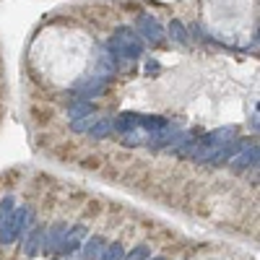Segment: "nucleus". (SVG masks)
<instances>
[{
	"label": "nucleus",
	"mask_w": 260,
	"mask_h": 260,
	"mask_svg": "<svg viewBox=\"0 0 260 260\" xmlns=\"http://www.w3.org/2000/svg\"><path fill=\"white\" fill-rule=\"evenodd\" d=\"M107 52H110L115 60H136L143 55V42L138 39V34L127 26H120L115 31V37L107 42Z\"/></svg>",
	"instance_id": "nucleus-1"
},
{
	"label": "nucleus",
	"mask_w": 260,
	"mask_h": 260,
	"mask_svg": "<svg viewBox=\"0 0 260 260\" xmlns=\"http://www.w3.org/2000/svg\"><path fill=\"white\" fill-rule=\"evenodd\" d=\"M34 221V211L31 208H13V213L0 224V245H13L18 240V234H24L31 229L29 224Z\"/></svg>",
	"instance_id": "nucleus-2"
},
{
	"label": "nucleus",
	"mask_w": 260,
	"mask_h": 260,
	"mask_svg": "<svg viewBox=\"0 0 260 260\" xmlns=\"http://www.w3.org/2000/svg\"><path fill=\"white\" fill-rule=\"evenodd\" d=\"M104 89H107V81L99 78V76H86V78H81L73 86V91L78 94V99H86V102H91L99 94H104Z\"/></svg>",
	"instance_id": "nucleus-3"
},
{
	"label": "nucleus",
	"mask_w": 260,
	"mask_h": 260,
	"mask_svg": "<svg viewBox=\"0 0 260 260\" xmlns=\"http://www.w3.org/2000/svg\"><path fill=\"white\" fill-rule=\"evenodd\" d=\"M245 146H250V141H229V143H224V146H219V148H213V154H211V159H208V164H213V167H219V164H229L240 151L245 148Z\"/></svg>",
	"instance_id": "nucleus-4"
},
{
	"label": "nucleus",
	"mask_w": 260,
	"mask_h": 260,
	"mask_svg": "<svg viewBox=\"0 0 260 260\" xmlns=\"http://www.w3.org/2000/svg\"><path fill=\"white\" fill-rule=\"evenodd\" d=\"M237 130L234 125H226V127H216V130H211V133H206L198 143L201 146H208V148H219V146H224V143H229V141H234L237 138Z\"/></svg>",
	"instance_id": "nucleus-5"
},
{
	"label": "nucleus",
	"mask_w": 260,
	"mask_h": 260,
	"mask_svg": "<svg viewBox=\"0 0 260 260\" xmlns=\"http://www.w3.org/2000/svg\"><path fill=\"white\" fill-rule=\"evenodd\" d=\"M257 159H260V148H257V143H255V146L250 143V146H245V148H242L229 164H232L234 172H242V169H247V167H255Z\"/></svg>",
	"instance_id": "nucleus-6"
},
{
	"label": "nucleus",
	"mask_w": 260,
	"mask_h": 260,
	"mask_svg": "<svg viewBox=\"0 0 260 260\" xmlns=\"http://www.w3.org/2000/svg\"><path fill=\"white\" fill-rule=\"evenodd\" d=\"M68 224H55L50 232H45V237H42V250L45 252H55L60 247V242L65 240V234H68Z\"/></svg>",
	"instance_id": "nucleus-7"
},
{
	"label": "nucleus",
	"mask_w": 260,
	"mask_h": 260,
	"mask_svg": "<svg viewBox=\"0 0 260 260\" xmlns=\"http://www.w3.org/2000/svg\"><path fill=\"white\" fill-rule=\"evenodd\" d=\"M138 31H141L143 39H151V42L164 39V29L159 26V21L151 18V16H138Z\"/></svg>",
	"instance_id": "nucleus-8"
},
{
	"label": "nucleus",
	"mask_w": 260,
	"mask_h": 260,
	"mask_svg": "<svg viewBox=\"0 0 260 260\" xmlns=\"http://www.w3.org/2000/svg\"><path fill=\"white\" fill-rule=\"evenodd\" d=\"M86 237V229L83 226H73V229H68V234H65V240L60 242V255H73L78 247H81V240Z\"/></svg>",
	"instance_id": "nucleus-9"
},
{
	"label": "nucleus",
	"mask_w": 260,
	"mask_h": 260,
	"mask_svg": "<svg viewBox=\"0 0 260 260\" xmlns=\"http://www.w3.org/2000/svg\"><path fill=\"white\" fill-rule=\"evenodd\" d=\"M42 237H45V229L42 226H31L26 240H24V255L26 257H34L39 250H42Z\"/></svg>",
	"instance_id": "nucleus-10"
},
{
	"label": "nucleus",
	"mask_w": 260,
	"mask_h": 260,
	"mask_svg": "<svg viewBox=\"0 0 260 260\" xmlns=\"http://www.w3.org/2000/svg\"><path fill=\"white\" fill-rule=\"evenodd\" d=\"M104 247H107V242H104V237H102V234L89 237V240H86V245H83V255H86V260H99V255H102Z\"/></svg>",
	"instance_id": "nucleus-11"
},
{
	"label": "nucleus",
	"mask_w": 260,
	"mask_h": 260,
	"mask_svg": "<svg viewBox=\"0 0 260 260\" xmlns=\"http://www.w3.org/2000/svg\"><path fill=\"white\" fill-rule=\"evenodd\" d=\"M89 115H94V104L91 102H86V99L71 102V107H68V117L71 120H81V117H89Z\"/></svg>",
	"instance_id": "nucleus-12"
},
{
	"label": "nucleus",
	"mask_w": 260,
	"mask_h": 260,
	"mask_svg": "<svg viewBox=\"0 0 260 260\" xmlns=\"http://www.w3.org/2000/svg\"><path fill=\"white\" fill-rule=\"evenodd\" d=\"M112 122H115V130H120V133L138 130V112H122V115H117Z\"/></svg>",
	"instance_id": "nucleus-13"
},
{
	"label": "nucleus",
	"mask_w": 260,
	"mask_h": 260,
	"mask_svg": "<svg viewBox=\"0 0 260 260\" xmlns=\"http://www.w3.org/2000/svg\"><path fill=\"white\" fill-rule=\"evenodd\" d=\"M169 120L161 115H138V127H143L146 133H154V130H161Z\"/></svg>",
	"instance_id": "nucleus-14"
},
{
	"label": "nucleus",
	"mask_w": 260,
	"mask_h": 260,
	"mask_svg": "<svg viewBox=\"0 0 260 260\" xmlns=\"http://www.w3.org/2000/svg\"><path fill=\"white\" fill-rule=\"evenodd\" d=\"M112 130H115V122H112V117H104V120H96V125L89 130V136L99 141V138H107V136L112 133Z\"/></svg>",
	"instance_id": "nucleus-15"
},
{
	"label": "nucleus",
	"mask_w": 260,
	"mask_h": 260,
	"mask_svg": "<svg viewBox=\"0 0 260 260\" xmlns=\"http://www.w3.org/2000/svg\"><path fill=\"white\" fill-rule=\"evenodd\" d=\"M94 125H96V115L81 117V120H71V130H73V133H89Z\"/></svg>",
	"instance_id": "nucleus-16"
},
{
	"label": "nucleus",
	"mask_w": 260,
	"mask_h": 260,
	"mask_svg": "<svg viewBox=\"0 0 260 260\" xmlns=\"http://www.w3.org/2000/svg\"><path fill=\"white\" fill-rule=\"evenodd\" d=\"M122 257H125V247L120 242H112L110 247H104L102 255H99V260H122Z\"/></svg>",
	"instance_id": "nucleus-17"
},
{
	"label": "nucleus",
	"mask_w": 260,
	"mask_h": 260,
	"mask_svg": "<svg viewBox=\"0 0 260 260\" xmlns=\"http://www.w3.org/2000/svg\"><path fill=\"white\" fill-rule=\"evenodd\" d=\"M169 37L177 42V45H187V29L180 24V21H172L169 24Z\"/></svg>",
	"instance_id": "nucleus-18"
},
{
	"label": "nucleus",
	"mask_w": 260,
	"mask_h": 260,
	"mask_svg": "<svg viewBox=\"0 0 260 260\" xmlns=\"http://www.w3.org/2000/svg\"><path fill=\"white\" fill-rule=\"evenodd\" d=\"M141 143H146V136L141 133V130H130V133H125V138H122V146H141Z\"/></svg>",
	"instance_id": "nucleus-19"
},
{
	"label": "nucleus",
	"mask_w": 260,
	"mask_h": 260,
	"mask_svg": "<svg viewBox=\"0 0 260 260\" xmlns=\"http://www.w3.org/2000/svg\"><path fill=\"white\" fill-rule=\"evenodd\" d=\"M148 255H151V250L146 247V245H138V247H133L122 260H148Z\"/></svg>",
	"instance_id": "nucleus-20"
},
{
	"label": "nucleus",
	"mask_w": 260,
	"mask_h": 260,
	"mask_svg": "<svg viewBox=\"0 0 260 260\" xmlns=\"http://www.w3.org/2000/svg\"><path fill=\"white\" fill-rule=\"evenodd\" d=\"M11 213H13V198H11V195H6V198L0 201V224H3Z\"/></svg>",
	"instance_id": "nucleus-21"
},
{
	"label": "nucleus",
	"mask_w": 260,
	"mask_h": 260,
	"mask_svg": "<svg viewBox=\"0 0 260 260\" xmlns=\"http://www.w3.org/2000/svg\"><path fill=\"white\" fill-rule=\"evenodd\" d=\"M151 260H167V257H151Z\"/></svg>",
	"instance_id": "nucleus-22"
}]
</instances>
